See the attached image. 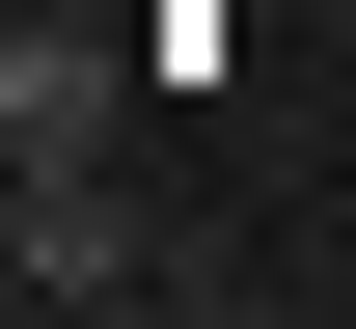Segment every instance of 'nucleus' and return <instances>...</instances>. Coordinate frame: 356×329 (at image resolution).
Returning <instances> with one entry per match:
<instances>
[{"instance_id":"obj_2","label":"nucleus","mask_w":356,"mask_h":329,"mask_svg":"<svg viewBox=\"0 0 356 329\" xmlns=\"http://www.w3.org/2000/svg\"><path fill=\"white\" fill-rule=\"evenodd\" d=\"M0 138L28 165H110V28H0Z\"/></svg>"},{"instance_id":"obj_1","label":"nucleus","mask_w":356,"mask_h":329,"mask_svg":"<svg viewBox=\"0 0 356 329\" xmlns=\"http://www.w3.org/2000/svg\"><path fill=\"white\" fill-rule=\"evenodd\" d=\"M0 275H28V302H137L165 247L110 220V165H28V192H0Z\"/></svg>"}]
</instances>
